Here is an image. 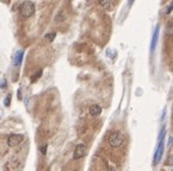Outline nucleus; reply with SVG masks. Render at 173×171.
Segmentation results:
<instances>
[{
  "label": "nucleus",
  "instance_id": "dca6fc26",
  "mask_svg": "<svg viewBox=\"0 0 173 171\" xmlns=\"http://www.w3.org/2000/svg\"><path fill=\"white\" fill-rule=\"evenodd\" d=\"M172 10H173V1H172V4H171V5H170V6H168V8H167L166 13H170V12H171V11H172Z\"/></svg>",
  "mask_w": 173,
  "mask_h": 171
},
{
  "label": "nucleus",
  "instance_id": "f3484780",
  "mask_svg": "<svg viewBox=\"0 0 173 171\" xmlns=\"http://www.w3.org/2000/svg\"><path fill=\"white\" fill-rule=\"evenodd\" d=\"M109 170H110V171H116V170H115V168H113V166H109Z\"/></svg>",
  "mask_w": 173,
  "mask_h": 171
},
{
  "label": "nucleus",
  "instance_id": "4468645a",
  "mask_svg": "<svg viewBox=\"0 0 173 171\" xmlns=\"http://www.w3.org/2000/svg\"><path fill=\"white\" fill-rule=\"evenodd\" d=\"M47 147H48L47 144H43V146L41 147V152H42L43 155H46V152H47Z\"/></svg>",
  "mask_w": 173,
  "mask_h": 171
},
{
  "label": "nucleus",
  "instance_id": "f257e3e1",
  "mask_svg": "<svg viewBox=\"0 0 173 171\" xmlns=\"http://www.w3.org/2000/svg\"><path fill=\"white\" fill-rule=\"evenodd\" d=\"M19 13L24 18H30L35 13V4L32 1H24L19 7Z\"/></svg>",
  "mask_w": 173,
  "mask_h": 171
},
{
  "label": "nucleus",
  "instance_id": "f03ea898",
  "mask_svg": "<svg viewBox=\"0 0 173 171\" xmlns=\"http://www.w3.org/2000/svg\"><path fill=\"white\" fill-rule=\"evenodd\" d=\"M123 141H124V137L118 131L112 132L110 134V137H109V144H110L111 147H120L121 145L123 144Z\"/></svg>",
  "mask_w": 173,
  "mask_h": 171
},
{
  "label": "nucleus",
  "instance_id": "ddd939ff",
  "mask_svg": "<svg viewBox=\"0 0 173 171\" xmlns=\"http://www.w3.org/2000/svg\"><path fill=\"white\" fill-rule=\"evenodd\" d=\"M10 104H11V95H7V98L5 99V106H10Z\"/></svg>",
  "mask_w": 173,
  "mask_h": 171
},
{
  "label": "nucleus",
  "instance_id": "9d476101",
  "mask_svg": "<svg viewBox=\"0 0 173 171\" xmlns=\"http://www.w3.org/2000/svg\"><path fill=\"white\" fill-rule=\"evenodd\" d=\"M55 37H56V33H55V32L47 33V35L44 36V39H47L48 42H53V40L55 39Z\"/></svg>",
  "mask_w": 173,
  "mask_h": 171
},
{
  "label": "nucleus",
  "instance_id": "6e6552de",
  "mask_svg": "<svg viewBox=\"0 0 173 171\" xmlns=\"http://www.w3.org/2000/svg\"><path fill=\"white\" fill-rule=\"evenodd\" d=\"M90 115L92 117H98L100 113H101V107L99 105H92L90 107Z\"/></svg>",
  "mask_w": 173,
  "mask_h": 171
},
{
  "label": "nucleus",
  "instance_id": "1a4fd4ad",
  "mask_svg": "<svg viewBox=\"0 0 173 171\" xmlns=\"http://www.w3.org/2000/svg\"><path fill=\"white\" fill-rule=\"evenodd\" d=\"M165 134H166V128H165V126L161 128V131L159 133V138H158V143H161V141H164V138H165Z\"/></svg>",
  "mask_w": 173,
  "mask_h": 171
},
{
  "label": "nucleus",
  "instance_id": "2eb2a0df",
  "mask_svg": "<svg viewBox=\"0 0 173 171\" xmlns=\"http://www.w3.org/2000/svg\"><path fill=\"white\" fill-rule=\"evenodd\" d=\"M0 87H1V88H6V80H5V79L1 81V83H0Z\"/></svg>",
  "mask_w": 173,
  "mask_h": 171
},
{
  "label": "nucleus",
  "instance_id": "423d86ee",
  "mask_svg": "<svg viewBox=\"0 0 173 171\" xmlns=\"http://www.w3.org/2000/svg\"><path fill=\"white\" fill-rule=\"evenodd\" d=\"M158 38H159V25L156 26L153 33V38H152V43H151V53H154V50L156 48V43H158Z\"/></svg>",
  "mask_w": 173,
  "mask_h": 171
},
{
  "label": "nucleus",
  "instance_id": "7ed1b4c3",
  "mask_svg": "<svg viewBox=\"0 0 173 171\" xmlns=\"http://www.w3.org/2000/svg\"><path fill=\"white\" fill-rule=\"evenodd\" d=\"M24 140V136L23 134H11L8 139H7V144L10 147H14V146H17V145H19L22 141Z\"/></svg>",
  "mask_w": 173,
  "mask_h": 171
},
{
  "label": "nucleus",
  "instance_id": "f8f14e48",
  "mask_svg": "<svg viewBox=\"0 0 173 171\" xmlns=\"http://www.w3.org/2000/svg\"><path fill=\"white\" fill-rule=\"evenodd\" d=\"M41 76H42V70H38V72H36V74H35V75H32V76H31V82H36V81H37V80L40 79Z\"/></svg>",
  "mask_w": 173,
  "mask_h": 171
},
{
  "label": "nucleus",
  "instance_id": "9b49d317",
  "mask_svg": "<svg viewBox=\"0 0 173 171\" xmlns=\"http://www.w3.org/2000/svg\"><path fill=\"white\" fill-rule=\"evenodd\" d=\"M99 5L100 6H103L104 8H110V7H111V2L107 1V0H100Z\"/></svg>",
  "mask_w": 173,
  "mask_h": 171
},
{
  "label": "nucleus",
  "instance_id": "20e7f679",
  "mask_svg": "<svg viewBox=\"0 0 173 171\" xmlns=\"http://www.w3.org/2000/svg\"><path fill=\"white\" fill-rule=\"evenodd\" d=\"M87 152V147L85 144H78L75 150H74V153H73V158L74 159H80L82 158Z\"/></svg>",
  "mask_w": 173,
  "mask_h": 171
},
{
  "label": "nucleus",
  "instance_id": "0eeeda50",
  "mask_svg": "<svg viewBox=\"0 0 173 171\" xmlns=\"http://www.w3.org/2000/svg\"><path fill=\"white\" fill-rule=\"evenodd\" d=\"M23 57H24V51H23V50L17 51V53H16V56H14V58H13V66L20 67L22 62H23Z\"/></svg>",
  "mask_w": 173,
  "mask_h": 171
},
{
  "label": "nucleus",
  "instance_id": "39448f33",
  "mask_svg": "<svg viewBox=\"0 0 173 171\" xmlns=\"http://www.w3.org/2000/svg\"><path fill=\"white\" fill-rule=\"evenodd\" d=\"M165 143L161 141V143H158V147H156V151H155V155H154V165H156L158 163H160L161 158H162V155H164V147H165Z\"/></svg>",
  "mask_w": 173,
  "mask_h": 171
}]
</instances>
